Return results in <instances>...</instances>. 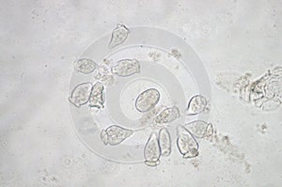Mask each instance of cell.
<instances>
[{"label":"cell","instance_id":"obj_12","mask_svg":"<svg viewBox=\"0 0 282 187\" xmlns=\"http://www.w3.org/2000/svg\"><path fill=\"white\" fill-rule=\"evenodd\" d=\"M195 138H204L206 137V131L208 123L203 120H195L184 126Z\"/></svg>","mask_w":282,"mask_h":187},{"label":"cell","instance_id":"obj_3","mask_svg":"<svg viewBox=\"0 0 282 187\" xmlns=\"http://www.w3.org/2000/svg\"><path fill=\"white\" fill-rule=\"evenodd\" d=\"M160 97V92L156 89H149L136 98L135 109L140 113H147L156 107Z\"/></svg>","mask_w":282,"mask_h":187},{"label":"cell","instance_id":"obj_1","mask_svg":"<svg viewBox=\"0 0 282 187\" xmlns=\"http://www.w3.org/2000/svg\"><path fill=\"white\" fill-rule=\"evenodd\" d=\"M177 145L184 158H194L198 155V144L183 125L177 127Z\"/></svg>","mask_w":282,"mask_h":187},{"label":"cell","instance_id":"obj_11","mask_svg":"<svg viewBox=\"0 0 282 187\" xmlns=\"http://www.w3.org/2000/svg\"><path fill=\"white\" fill-rule=\"evenodd\" d=\"M158 141L161 150V155L164 157H168L171 153L172 142L169 135V131L167 128L161 129L158 134Z\"/></svg>","mask_w":282,"mask_h":187},{"label":"cell","instance_id":"obj_5","mask_svg":"<svg viewBox=\"0 0 282 187\" xmlns=\"http://www.w3.org/2000/svg\"><path fill=\"white\" fill-rule=\"evenodd\" d=\"M92 87L93 86L90 82L76 86L72 91V93L69 97V101L76 108H81L82 106H85L90 101Z\"/></svg>","mask_w":282,"mask_h":187},{"label":"cell","instance_id":"obj_14","mask_svg":"<svg viewBox=\"0 0 282 187\" xmlns=\"http://www.w3.org/2000/svg\"><path fill=\"white\" fill-rule=\"evenodd\" d=\"M214 133V129H213V125L211 123H209L208 127H207V131H206V137H210V136L213 135Z\"/></svg>","mask_w":282,"mask_h":187},{"label":"cell","instance_id":"obj_13","mask_svg":"<svg viewBox=\"0 0 282 187\" xmlns=\"http://www.w3.org/2000/svg\"><path fill=\"white\" fill-rule=\"evenodd\" d=\"M97 68V64L95 61L89 59V58H80L74 65V70L83 74H90L93 73Z\"/></svg>","mask_w":282,"mask_h":187},{"label":"cell","instance_id":"obj_7","mask_svg":"<svg viewBox=\"0 0 282 187\" xmlns=\"http://www.w3.org/2000/svg\"><path fill=\"white\" fill-rule=\"evenodd\" d=\"M130 34V29L125 27L124 25L118 24L116 28L113 30L112 35H111V40L109 41L108 48L113 49L117 46L123 45L124 41L128 39V36Z\"/></svg>","mask_w":282,"mask_h":187},{"label":"cell","instance_id":"obj_10","mask_svg":"<svg viewBox=\"0 0 282 187\" xmlns=\"http://www.w3.org/2000/svg\"><path fill=\"white\" fill-rule=\"evenodd\" d=\"M104 91H105V87L100 82L96 83L95 85L92 87V91H91L90 101H89L90 108H98L101 110L104 109L105 107Z\"/></svg>","mask_w":282,"mask_h":187},{"label":"cell","instance_id":"obj_9","mask_svg":"<svg viewBox=\"0 0 282 187\" xmlns=\"http://www.w3.org/2000/svg\"><path fill=\"white\" fill-rule=\"evenodd\" d=\"M180 113L177 107L167 108L158 115L154 119V122L157 125L169 124L174 122L175 120L180 119Z\"/></svg>","mask_w":282,"mask_h":187},{"label":"cell","instance_id":"obj_2","mask_svg":"<svg viewBox=\"0 0 282 187\" xmlns=\"http://www.w3.org/2000/svg\"><path fill=\"white\" fill-rule=\"evenodd\" d=\"M134 133L135 131L125 129L118 125H111L102 132V141L106 146L115 147L133 136Z\"/></svg>","mask_w":282,"mask_h":187},{"label":"cell","instance_id":"obj_15","mask_svg":"<svg viewBox=\"0 0 282 187\" xmlns=\"http://www.w3.org/2000/svg\"><path fill=\"white\" fill-rule=\"evenodd\" d=\"M145 164H146L147 165H149V167H155V165H157L158 163H153V162H145Z\"/></svg>","mask_w":282,"mask_h":187},{"label":"cell","instance_id":"obj_6","mask_svg":"<svg viewBox=\"0 0 282 187\" xmlns=\"http://www.w3.org/2000/svg\"><path fill=\"white\" fill-rule=\"evenodd\" d=\"M144 158L145 162H153L159 163V159L161 156V150L158 141V134L156 132H152V135L149 137L144 148Z\"/></svg>","mask_w":282,"mask_h":187},{"label":"cell","instance_id":"obj_8","mask_svg":"<svg viewBox=\"0 0 282 187\" xmlns=\"http://www.w3.org/2000/svg\"><path fill=\"white\" fill-rule=\"evenodd\" d=\"M208 105V101L203 95H196L193 97L188 103L186 110V116H196L203 113Z\"/></svg>","mask_w":282,"mask_h":187},{"label":"cell","instance_id":"obj_4","mask_svg":"<svg viewBox=\"0 0 282 187\" xmlns=\"http://www.w3.org/2000/svg\"><path fill=\"white\" fill-rule=\"evenodd\" d=\"M111 71L119 77H130L140 74V63L136 59H122L113 66Z\"/></svg>","mask_w":282,"mask_h":187}]
</instances>
